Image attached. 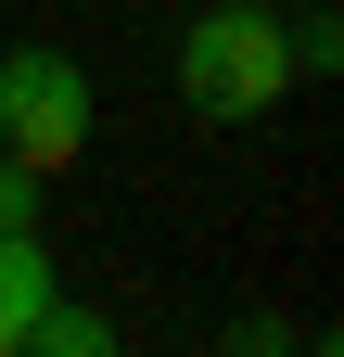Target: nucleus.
<instances>
[{
	"mask_svg": "<svg viewBox=\"0 0 344 357\" xmlns=\"http://www.w3.org/2000/svg\"><path fill=\"white\" fill-rule=\"evenodd\" d=\"M268 13H293V0H268Z\"/></svg>",
	"mask_w": 344,
	"mask_h": 357,
	"instance_id": "nucleus-6",
	"label": "nucleus"
},
{
	"mask_svg": "<svg viewBox=\"0 0 344 357\" xmlns=\"http://www.w3.org/2000/svg\"><path fill=\"white\" fill-rule=\"evenodd\" d=\"M38 192H52V178H38V166H13V153H0V230H38Z\"/></svg>",
	"mask_w": 344,
	"mask_h": 357,
	"instance_id": "nucleus-5",
	"label": "nucleus"
},
{
	"mask_svg": "<svg viewBox=\"0 0 344 357\" xmlns=\"http://www.w3.org/2000/svg\"><path fill=\"white\" fill-rule=\"evenodd\" d=\"M64 294V268H52V243L38 230H0V357H26V319Z\"/></svg>",
	"mask_w": 344,
	"mask_h": 357,
	"instance_id": "nucleus-3",
	"label": "nucleus"
},
{
	"mask_svg": "<svg viewBox=\"0 0 344 357\" xmlns=\"http://www.w3.org/2000/svg\"><path fill=\"white\" fill-rule=\"evenodd\" d=\"M102 344H115L102 306H64V294H52V306L26 319V357H102Z\"/></svg>",
	"mask_w": 344,
	"mask_h": 357,
	"instance_id": "nucleus-4",
	"label": "nucleus"
},
{
	"mask_svg": "<svg viewBox=\"0 0 344 357\" xmlns=\"http://www.w3.org/2000/svg\"><path fill=\"white\" fill-rule=\"evenodd\" d=\"M281 89H293V52H281V13H268V0H217V13L179 26V102L191 115L242 128V115H268Z\"/></svg>",
	"mask_w": 344,
	"mask_h": 357,
	"instance_id": "nucleus-1",
	"label": "nucleus"
},
{
	"mask_svg": "<svg viewBox=\"0 0 344 357\" xmlns=\"http://www.w3.org/2000/svg\"><path fill=\"white\" fill-rule=\"evenodd\" d=\"M0 153L64 178L77 153H90V64L64 52H0Z\"/></svg>",
	"mask_w": 344,
	"mask_h": 357,
	"instance_id": "nucleus-2",
	"label": "nucleus"
}]
</instances>
